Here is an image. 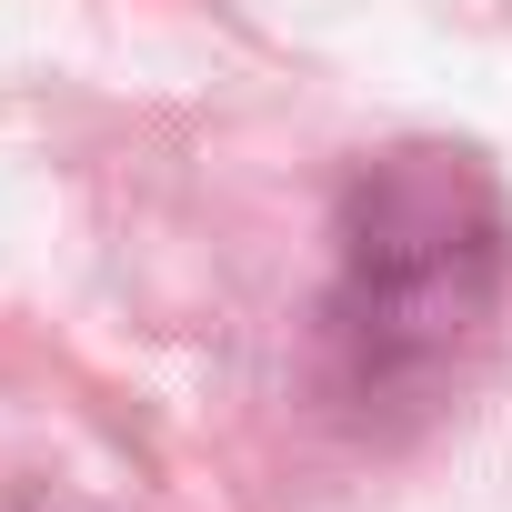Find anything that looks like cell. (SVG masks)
<instances>
[{
	"mask_svg": "<svg viewBox=\"0 0 512 512\" xmlns=\"http://www.w3.org/2000/svg\"><path fill=\"white\" fill-rule=\"evenodd\" d=\"M322 382L362 432L422 422L482 362L512 292V211L472 151H382L332 231Z\"/></svg>",
	"mask_w": 512,
	"mask_h": 512,
	"instance_id": "cell-1",
	"label": "cell"
}]
</instances>
